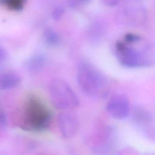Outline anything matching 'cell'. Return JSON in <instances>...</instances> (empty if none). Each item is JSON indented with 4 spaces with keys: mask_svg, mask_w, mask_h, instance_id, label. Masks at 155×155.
I'll return each mask as SVG.
<instances>
[{
    "mask_svg": "<svg viewBox=\"0 0 155 155\" xmlns=\"http://www.w3.org/2000/svg\"><path fill=\"white\" fill-rule=\"evenodd\" d=\"M25 114L27 122L35 129L44 128L49 120V113L47 108L35 99H31L28 102Z\"/></svg>",
    "mask_w": 155,
    "mask_h": 155,
    "instance_id": "4",
    "label": "cell"
},
{
    "mask_svg": "<svg viewBox=\"0 0 155 155\" xmlns=\"http://www.w3.org/2000/svg\"><path fill=\"white\" fill-rule=\"evenodd\" d=\"M77 81L81 91L88 96L98 97L105 95L107 92V78L87 62H81L79 65Z\"/></svg>",
    "mask_w": 155,
    "mask_h": 155,
    "instance_id": "1",
    "label": "cell"
},
{
    "mask_svg": "<svg viewBox=\"0 0 155 155\" xmlns=\"http://www.w3.org/2000/svg\"><path fill=\"white\" fill-rule=\"evenodd\" d=\"M6 124V119L4 114L0 111V132L4 128Z\"/></svg>",
    "mask_w": 155,
    "mask_h": 155,
    "instance_id": "17",
    "label": "cell"
},
{
    "mask_svg": "<svg viewBox=\"0 0 155 155\" xmlns=\"http://www.w3.org/2000/svg\"><path fill=\"white\" fill-rule=\"evenodd\" d=\"M45 64V58L42 54H37L28 58L24 63L25 69L30 72H36L41 70Z\"/></svg>",
    "mask_w": 155,
    "mask_h": 155,
    "instance_id": "9",
    "label": "cell"
},
{
    "mask_svg": "<svg viewBox=\"0 0 155 155\" xmlns=\"http://www.w3.org/2000/svg\"><path fill=\"white\" fill-rule=\"evenodd\" d=\"M105 25L101 22H94L90 27L89 35L93 41H99L103 38L105 33Z\"/></svg>",
    "mask_w": 155,
    "mask_h": 155,
    "instance_id": "10",
    "label": "cell"
},
{
    "mask_svg": "<svg viewBox=\"0 0 155 155\" xmlns=\"http://www.w3.org/2000/svg\"><path fill=\"white\" fill-rule=\"evenodd\" d=\"M45 41L50 45H56L59 42V36L53 29L47 28L45 30L44 34Z\"/></svg>",
    "mask_w": 155,
    "mask_h": 155,
    "instance_id": "11",
    "label": "cell"
},
{
    "mask_svg": "<svg viewBox=\"0 0 155 155\" xmlns=\"http://www.w3.org/2000/svg\"><path fill=\"white\" fill-rule=\"evenodd\" d=\"M58 123L61 133L64 138H71L78 130V120L72 114L61 113L58 118Z\"/></svg>",
    "mask_w": 155,
    "mask_h": 155,
    "instance_id": "7",
    "label": "cell"
},
{
    "mask_svg": "<svg viewBox=\"0 0 155 155\" xmlns=\"http://www.w3.org/2000/svg\"><path fill=\"white\" fill-rule=\"evenodd\" d=\"M101 1L106 5L113 7L119 4L121 0H101Z\"/></svg>",
    "mask_w": 155,
    "mask_h": 155,
    "instance_id": "16",
    "label": "cell"
},
{
    "mask_svg": "<svg viewBox=\"0 0 155 155\" xmlns=\"http://www.w3.org/2000/svg\"><path fill=\"white\" fill-rule=\"evenodd\" d=\"M119 20L124 24L130 26H140L147 18L145 8L139 4H130L124 7L119 14Z\"/></svg>",
    "mask_w": 155,
    "mask_h": 155,
    "instance_id": "5",
    "label": "cell"
},
{
    "mask_svg": "<svg viewBox=\"0 0 155 155\" xmlns=\"http://www.w3.org/2000/svg\"><path fill=\"white\" fill-rule=\"evenodd\" d=\"M134 118L138 122H147L150 120V116L146 111L139 109L134 113Z\"/></svg>",
    "mask_w": 155,
    "mask_h": 155,
    "instance_id": "12",
    "label": "cell"
},
{
    "mask_svg": "<svg viewBox=\"0 0 155 155\" xmlns=\"http://www.w3.org/2000/svg\"><path fill=\"white\" fill-rule=\"evenodd\" d=\"M140 39V38L138 35L133 33H128L125 35L124 38L125 42L127 44H133L138 42Z\"/></svg>",
    "mask_w": 155,
    "mask_h": 155,
    "instance_id": "13",
    "label": "cell"
},
{
    "mask_svg": "<svg viewBox=\"0 0 155 155\" xmlns=\"http://www.w3.org/2000/svg\"><path fill=\"white\" fill-rule=\"evenodd\" d=\"M6 1L8 5L14 8H18L22 4V0H6Z\"/></svg>",
    "mask_w": 155,
    "mask_h": 155,
    "instance_id": "15",
    "label": "cell"
},
{
    "mask_svg": "<svg viewBox=\"0 0 155 155\" xmlns=\"http://www.w3.org/2000/svg\"><path fill=\"white\" fill-rule=\"evenodd\" d=\"M21 82V78L14 72L8 71L2 74L0 76V88L8 90L13 88Z\"/></svg>",
    "mask_w": 155,
    "mask_h": 155,
    "instance_id": "8",
    "label": "cell"
},
{
    "mask_svg": "<svg viewBox=\"0 0 155 155\" xmlns=\"http://www.w3.org/2000/svg\"><path fill=\"white\" fill-rule=\"evenodd\" d=\"M5 57V51L4 49L0 48V62H1Z\"/></svg>",
    "mask_w": 155,
    "mask_h": 155,
    "instance_id": "18",
    "label": "cell"
},
{
    "mask_svg": "<svg viewBox=\"0 0 155 155\" xmlns=\"http://www.w3.org/2000/svg\"><path fill=\"white\" fill-rule=\"evenodd\" d=\"M116 53L119 62L125 67H139L145 66L148 64V61L142 53L128 46L125 42H117Z\"/></svg>",
    "mask_w": 155,
    "mask_h": 155,
    "instance_id": "3",
    "label": "cell"
},
{
    "mask_svg": "<svg viewBox=\"0 0 155 155\" xmlns=\"http://www.w3.org/2000/svg\"><path fill=\"white\" fill-rule=\"evenodd\" d=\"M107 110L114 118L123 119L130 113L129 100L124 94H115L108 102Z\"/></svg>",
    "mask_w": 155,
    "mask_h": 155,
    "instance_id": "6",
    "label": "cell"
},
{
    "mask_svg": "<svg viewBox=\"0 0 155 155\" xmlns=\"http://www.w3.org/2000/svg\"><path fill=\"white\" fill-rule=\"evenodd\" d=\"M79 1H81V2H87V1H88L89 0H79Z\"/></svg>",
    "mask_w": 155,
    "mask_h": 155,
    "instance_id": "19",
    "label": "cell"
},
{
    "mask_svg": "<svg viewBox=\"0 0 155 155\" xmlns=\"http://www.w3.org/2000/svg\"><path fill=\"white\" fill-rule=\"evenodd\" d=\"M49 93L52 103L59 109H71L79 104L76 93L71 86L62 79L55 78L50 82Z\"/></svg>",
    "mask_w": 155,
    "mask_h": 155,
    "instance_id": "2",
    "label": "cell"
},
{
    "mask_svg": "<svg viewBox=\"0 0 155 155\" xmlns=\"http://www.w3.org/2000/svg\"><path fill=\"white\" fill-rule=\"evenodd\" d=\"M64 9L62 7L56 8L52 12V17L54 19H59L64 14Z\"/></svg>",
    "mask_w": 155,
    "mask_h": 155,
    "instance_id": "14",
    "label": "cell"
}]
</instances>
